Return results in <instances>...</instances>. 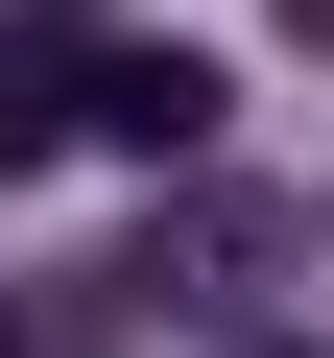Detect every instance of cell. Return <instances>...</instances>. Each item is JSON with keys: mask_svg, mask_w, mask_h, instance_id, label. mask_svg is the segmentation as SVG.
<instances>
[{"mask_svg": "<svg viewBox=\"0 0 334 358\" xmlns=\"http://www.w3.org/2000/svg\"><path fill=\"white\" fill-rule=\"evenodd\" d=\"M72 143L191 167V143H215V48H72Z\"/></svg>", "mask_w": 334, "mask_h": 358, "instance_id": "1", "label": "cell"}, {"mask_svg": "<svg viewBox=\"0 0 334 358\" xmlns=\"http://www.w3.org/2000/svg\"><path fill=\"white\" fill-rule=\"evenodd\" d=\"M286 24H310V48H334V0H286Z\"/></svg>", "mask_w": 334, "mask_h": 358, "instance_id": "3", "label": "cell"}, {"mask_svg": "<svg viewBox=\"0 0 334 358\" xmlns=\"http://www.w3.org/2000/svg\"><path fill=\"white\" fill-rule=\"evenodd\" d=\"M24 143H72V72H48V48H0V167H24Z\"/></svg>", "mask_w": 334, "mask_h": 358, "instance_id": "2", "label": "cell"}]
</instances>
